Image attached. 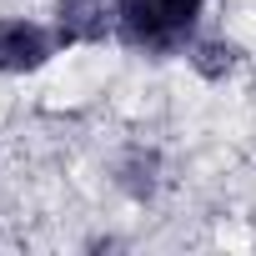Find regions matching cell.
Listing matches in <instances>:
<instances>
[{
  "label": "cell",
  "instance_id": "1",
  "mask_svg": "<svg viewBox=\"0 0 256 256\" xmlns=\"http://www.w3.org/2000/svg\"><path fill=\"white\" fill-rule=\"evenodd\" d=\"M116 40L136 56H176L191 46V30H181L161 0H116Z\"/></svg>",
  "mask_w": 256,
  "mask_h": 256
},
{
  "label": "cell",
  "instance_id": "2",
  "mask_svg": "<svg viewBox=\"0 0 256 256\" xmlns=\"http://www.w3.org/2000/svg\"><path fill=\"white\" fill-rule=\"evenodd\" d=\"M60 56L56 26L36 16H0V76H36Z\"/></svg>",
  "mask_w": 256,
  "mask_h": 256
},
{
  "label": "cell",
  "instance_id": "3",
  "mask_svg": "<svg viewBox=\"0 0 256 256\" xmlns=\"http://www.w3.org/2000/svg\"><path fill=\"white\" fill-rule=\"evenodd\" d=\"M50 26H56L60 50L100 46L106 36H116V0H56L50 6Z\"/></svg>",
  "mask_w": 256,
  "mask_h": 256
},
{
  "label": "cell",
  "instance_id": "4",
  "mask_svg": "<svg viewBox=\"0 0 256 256\" xmlns=\"http://www.w3.org/2000/svg\"><path fill=\"white\" fill-rule=\"evenodd\" d=\"M186 60L206 76V80H221V76H231L236 70V60H241V50L231 46V40H206V36H191V46H186Z\"/></svg>",
  "mask_w": 256,
  "mask_h": 256
},
{
  "label": "cell",
  "instance_id": "5",
  "mask_svg": "<svg viewBox=\"0 0 256 256\" xmlns=\"http://www.w3.org/2000/svg\"><path fill=\"white\" fill-rule=\"evenodd\" d=\"M161 6H166V16H171L181 30H191V36H196V20L206 16V6H211V0H161Z\"/></svg>",
  "mask_w": 256,
  "mask_h": 256
}]
</instances>
